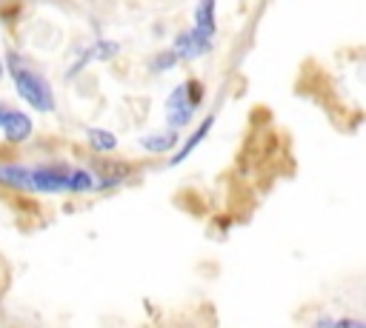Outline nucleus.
<instances>
[{
    "mask_svg": "<svg viewBox=\"0 0 366 328\" xmlns=\"http://www.w3.org/2000/svg\"><path fill=\"white\" fill-rule=\"evenodd\" d=\"M69 174L66 163H0V185L29 194H69Z\"/></svg>",
    "mask_w": 366,
    "mask_h": 328,
    "instance_id": "f257e3e1",
    "label": "nucleus"
},
{
    "mask_svg": "<svg viewBox=\"0 0 366 328\" xmlns=\"http://www.w3.org/2000/svg\"><path fill=\"white\" fill-rule=\"evenodd\" d=\"M3 66H6V71H9V77H11V86H14L17 97H20L29 108H34V111H40V114H54V111H57L54 88H51L49 77H46L31 60H26L20 51H6Z\"/></svg>",
    "mask_w": 366,
    "mask_h": 328,
    "instance_id": "f03ea898",
    "label": "nucleus"
},
{
    "mask_svg": "<svg viewBox=\"0 0 366 328\" xmlns=\"http://www.w3.org/2000/svg\"><path fill=\"white\" fill-rule=\"evenodd\" d=\"M203 106V86L200 80H180L163 100V117H166V125L172 128H186L194 114L200 111Z\"/></svg>",
    "mask_w": 366,
    "mask_h": 328,
    "instance_id": "7ed1b4c3",
    "label": "nucleus"
},
{
    "mask_svg": "<svg viewBox=\"0 0 366 328\" xmlns=\"http://www.w3.org/2000/svg\"><path fill=\"white\" fill-rule=\"evenodd\" d=\"M0 134L9 145H23L34 137V120L29 111L0 100Z\"/></svg>",
    "mask_w": 366,
    "mask_h": 328,
    "instance_id": "20e7f679",
    "label": "nucleus"
},
{
    "mask_svg": "<svg viewBox=\"0 0 366 328\" xmlns=\"http://www.w3.org/2000/svg\"><path fill=\"white\" fill-rule=\"evenodd\" d=\"M172 54L177 57V63H194L200 57H206L212 48H214V37H209L206 31L200 29H186V31H177L174 40H172Z\"/></svg>",
    "mask_w": 366,
    "mask_h": 328,
    "instance_id": "39448f33",
    "label": "nucleus"
},
{
    "mask_svg": "<svg viewBox=\"0 0 366 328\" xmlns=\"http://www.w3.org/2000/svg\"><path fill=\"white\" fill-rule=\"evenodd\" d=\"M117 54H120V43L106 40V37H94L92 43H86V46L71 57V63L66 66V80H74L89 63H109V60L117 57Z\"/></svg>",
    "mask_w": 366,
    "mask_h": 328,
    "instance_id": "423d86ee",
    "label": "nucleus"
},
{
    "mask_svg": "<svg viewBox=\"0 0 366 328\" xmlns=\"http://www.w3.org/2000/svg\"><path fill=\"white\" fill-rule=\"evenodd\" d=\"M212 128H214V114H209L206 120H200V123L192 128V134L183 140V145H180V143L174 145V151L169 154V165L174 168V165H180L183 160H189V157H192V154L206 143V137L212 134Z\"/></svg>",
    "mask_w": 366,
    "mask_h": 328,
    "instance_id": "0eeeda50",
    "label": "nucleus"
},
{
    "mask_svg": "<svg viewBox=\"0 0 366 328\" xmlns=\"http://www.w3.org/2000/svg\"><path fill=\"white\" fill-rule=\"evenodd\" d=\"M177 143H180V134H177V128H172V125L154 128V131H149V134H143V137L137 140V145H140L146 154H172Z\"/></svg>",
    "mask_w": 366,
    "mask_h": 328,
    "instance_id": "6e6552de",
    "label": "nucleus"
},
{
    "mask_svg": "<svg viewBox=\"0 0 366 328\" xmlns=\"http://www.w3.org/2000/svg\"><path fill=\"white\" fill-rule=\"evenodd\" d=\"M192 26L209 37H217V0H197L192 9Z\"/></svg>",
    "mask_w": 366,
    "mask_h": 328,
    "instance_id": "1a4fd4ad",
    "label": "nucleus"
},
{
    "mask_svg": "<svg viewBox=\"0 0 366 328\" xmlns=\"http://www.w3.org/2000/svg\"><path fill=\"white\" fill-rule=\"evenodd\" d=\"M86 143H89V148L94 151V154H114L117 151V145H120V140H117V134L114 131H109V128H103V125H89L86 128Z\"/></svg>",
    "mask_w": 366,
    "mask_h": 328,
    "instance_id": "9d476101",
    "label": "nucleus"
},
{
    "mask_svg": "<svg viewBox=\"0 0 366 328\" xmlns=\"http://www.w3.org/2000/svg\"><path fill=\"white\" fill-rule=\"evenodd\" d=\"M174 66H177V57L172 54V48L157 51V54L149 60V71H152V74H166V71H172Z\"/></svg>",
    "mask_w": 366,
    "mask_h": 328,
    "instance_id": "9b49d317",
    "label": "nucleus"
},
{
    "mask_svg": "<svg viewBox=\"0 0 366 328\" xmlns=\"http://www.w3.org/2000/svg\"><path fill=\"white\" fill-rule=\"evenodd\" d=\"M3 71H6V66H3V60H0V80H3Z\"/></svg>",
    "mask_w": 366,
    "mask_h": 328,
    "instance_id": "f8f14e48",
    "label": "nucleus"
}]
</instances>
